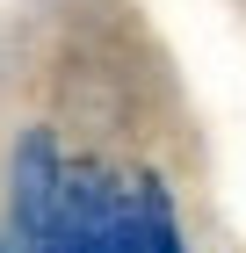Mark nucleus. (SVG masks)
Returning <instances> with one entry per match:
<instances>
[{
	"mask_svg": "<svg viewBox=\"0 0 246 253\" xmlns=\"http://www.w3.org/2000/svg\"><path fill=\"white\" fill-rule=\"evenodd\" d=\"M65 224V174H58L51 130H22L7 159V253H58Z\"/></svg>",
	"mask_w": 246,
	"mask_h": 253,
	"instance_id": "nucleus-1",
	"label": "nucleus"
},
{
	"mask_svg": "<svg viewBox=\"0 0 246 253\" xmlns=\"http://www.w3.org/2000/svg\"><path fill=\"white\" fill-rule=\"evenodd\" d=\"M0 253H7V246H0Z\"/></svg>",
	"mask_w": 246,
	"mask_h": 253,
	"instance_id": "nucleus-2",
	"label": "nucleus"
}]
</instances>
